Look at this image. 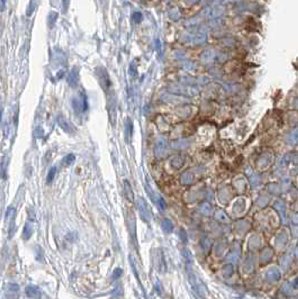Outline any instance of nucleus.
<instances>
[{
  "mask_svg": "<svg viewBox=\"0 0 298 299\" xmlns=\"http://www.w3.org/2000/svg\"><path fill=\"white\" fill-rule=\"evenodd\" d=\"M26 295L31 298H39L42 296V291L38 287H35V286H29V287L26 288Z\"/></svg>",
  "mask_w": 298,
  "mask_h": 299,
  "instance_id": "3",
  "label": "nucleus"
},
{
  "mask_svg": "<svg viewBox=\"0 0 298 299\" xmlns=\"http://www.w3.org/2000/svg\"><path fill=\"white\" fill-rule=\"evenodd\" d=\"M124 189H125V195H126L127 199L132 201L133 199V197H132V189L130 187V183H128V181H124Z\"/></svg>",
  "mask_w": 298,
  "mask_h": 299,
  "instance_id": "5",
  "label": "nucleus"
},
{
  "mask_svg": "<svg viewBox=\"0 0 298 299\" xmlns=\"http://www.w3.org/2000/svg\"><path fill=\"white\" fill-rule=\"evenodd\" d=\"M119 272H122V270H119V269H117V270H116V271H115V272H114V276H113V279H117V278H118V277H119V274H118Z\"/></svg>",
  "mask_w": 298,
  "mask_h": 299,
  "instance_id": "10",
  "label": "nucleus"
},
{
  "mask_svg": "<svg viewBox=\"0 0 298 299\" xmlns=\"http://www.w3.org/2000/svg\"><path fill=\"white\" fill-rule=\"evenodd\" d=\"M57 122H59V125H60V127H61L63 130L68 132V133H71V132H72V129H73L72 125H71V123L65 118L64 116H60V117L57 118Z\"/></svg>",
  "mask_w": 298,
  "mask_h": 299,
  "instance_id": "2",
  "label": "nucleus"
},
{
  "mask_svg": "<svg viewBox=\"0 0 298 299\" xmlns=\"http://www.w3.org/2000/svg\"><path fill=\"white\" fill-rule=\"evenodd\" d=\"M8 287H9V289H10V291L12 292H17L18 291V286H17V284H10Z\"/></svg>",
  "mask_w": 298,
  "mask_h": 299,
  "instance_id": "9",
  "label": "nucleus"
},
{
  "mask_svg": "<svg viewBox=\"0 0 298 299\" xmlns=\"http://www.w3.org/2000/svg\"><path fill=\"white\" fill-rule=\"evenodd\" d=\"M33 234V228L31 227L29 224H26L25 225V230H24V240H29V237Z\"/></svg>",
  "mask_w": 298,
  "mask_h": 299,
  "instance_id": "6",
  "label": "nucleus"
},
{
  "mask_svg": "<svg viewBox=\"0 0 298 299\" xmlns=\"http://www.w3.org/2000/svg\"><path fill=\"white\" fill-rule=\"evenodd\" d=\"M76 160V156H74V154H69V155H66V156L62 160V164L65 165V166H70V165L72 164L73 162Z\"/></svg>",
  "mask_w": 298,
  "mask_h": 299,
  "instance_id": "4",
  "label": "nucleus"
},
{
  "mask_svg": "<svg viewBox=\"0 0 298 299\" xmlns=\"http://www.w3.org/2000/svg\"><path fill=\"white\" fill-rule=\"evenodd\" d=\"M55 173H56V168H52V169L50 170L49 174H47V179H46V182H47V183H51V182L54 180Z\"/></svg>",
  "mask_w": 298,
  "mask_h": 299,
  "instance_id": "8",
  "label": "nucleus"
},
{
  "mask_svg": "<svg viewBox=\"0 0 298 299\" xmlns=\"http://www.w3.org/2000/svg\"><path fill=\"white\" fill-rule=\"evenodd\" d=\"M76 83H78V73L76 71H73L70 74V85L72 86V87H76Z\"/></svg>",
  "mask_w": 298,
  "mask_h": 299,
  "instance_id": "7",
  "label": "nucleus"
},
{
  "mask_svg": "<svg viewBox=\"0 0 298 299\" xmlns=\"http://www.w3.org/2000/svg\"><path fill=\"white\" fill-rule=\"evenodd\" d=\"M72 107L78 114H81V113L87 110L88 109V102H87L86 96L82 97V100H81V98H74L72 100Z\"/></svg>",
  "mask_w": 298,
  "mask_h": 299,
  "instance_id": "1",
  "label": "nucleus"
},
{
  "mask_svg": "<svg viewBox=\"0 0 298 299\" xmlns=\"http://www.w3.org/2000/svg\"><path fill=\"white\" fill-rule=\"evenodd\" d=\"M5 2H6V0H1V4L2 5H5Z\"/></svg>",
  "mask_w": 298,
  "mask_h": 299,
  "instance_id": "11",
  "label": "nucleus"
}]
</instances>
